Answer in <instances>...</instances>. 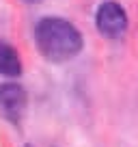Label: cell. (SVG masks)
I'll use <instances>...</instances> for the list:
<instances>
[{"label": "cell", "mask_w": 138, "mask_h": 147, "mask_svg": "<svg viewBox=\"0 0 138 147\" xmlns=\"http://www.w3.org/2000/svg\"><path fill=\"white\" fill-rule=\"evenodd\" d=\"M35 41L39 52L52 63L74 59L84 46L82 32L63 18H41L35 28Z\"/></svg>", "instance_id": "6da1fadb"}, {"label": "cell", "mask_w": 138, "mask_h": 147, "mask_svg": "<svg viewBox=\"0 0 138 147\" xmlns=\"http://www.w3.org/2000/svg\"><path fill=\"white\" fill-rule=\"evenodd\" d=\"M95 24H97V30L104 37L117 39L127 30V13L119 2L106 0L99 5V9L95 13Z\"/></svg>", "instance_id": "7a4b0ae2"}, {"label": "cell", "mask_w": 138, "mask_h": 147, "mask_svg": "<svg viewBox=\"0 0 138 147\" xmlns=\"http://www.w3.org/2000/svg\"><path fill=\"white\" fill-rule=\"evenodd\" d=\"M28 95L26 89L17 82H5L0 84V113L7 121L11 123H19L26 113Z\"/></svg>", "instance_id": "3957f363"}, {"label": "cell", "mask_w": 138, "mask_h": 147, "mask_svg": "<svg viewBox=\"0 0 138 147\" xmlns=\"http://www.w3.org/2000/svg\"><path fill=\"white\" fill-rule=\"evenodd\" d=\"M0 74L7 78H17L22 74V59L17 50L5 41H0Z\"/></svg>", "instance_id": "277c9868"}, {"label": "cell", "mask_w": 138, "mask_h": 147, "mask_svg": "<svg viewBox=\"0 0 138 147\" xmlns=\"http://www.w3.org/2000/svg\"><path fill=\"white\" fill-rule=\"evenodd\" d=\"M24 2H39V0H24Z\"/></svg>", "instance_id": "5b68a950"}]
</instances>
